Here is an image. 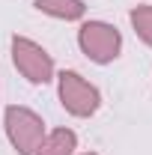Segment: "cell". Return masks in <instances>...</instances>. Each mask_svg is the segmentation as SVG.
I'll list each match as a JSON object with an SVG mask.
<instances>
[{"label":"cell","instance_id":"1","mask_svg":"<svg viewBox=\"0 0 152 155\" xmlns=\"http://www.w3.org/2000/svg\"><path fill=\"white\" fill-rule=\"evenodd\" d=\"M9 57H12L15 72H18L27 84H33V87H48V84H54V78H57V63L51 57V51H48L45 45H39L36 39L15 33V36L9 39Z\"/></svg>","mask_w":152,"mask_h":155},{"label":"cell","instance_id":"2","mask_svg":"<svg viewBox=\"0 0 152 155\" xmlns=\"http://www.w3.org/2000/svg\"><path fill=\"white\" fill-rule=\"evenodd\" d=\"M57 84V101L60 107L75 119H90L101 110V90L90 78H84L75 69H63L54 78Z\"/></svg>","mask_w":152,"mask_h":155},{"label":"cell","instance_id":"3","mask_svg":"<svg viewBox=\"0 0 152 155\" xmlns=\"http://www.w3.org/2000/svg\"><path fill=\"white\" fill-rule=\"evenodd\" d=\"M78 51L95 66H111L122 54V33L111 21L84 18L78 27Z\"/></svg>","mask_w":152,"mask_h":155},{"label":"cell","instance_id":"4","mask_svg":"<svg viewBox=\"0 0 152 155\" xmlns=\"http://www.w3.org/2000/svg\"><path fill=\"white\" fill-rule=\"evenodd\" d=\"M48 131L42 114L27 104H6L3 107V134L15 155H33Z\"/></svg>","mask_w":152,"mask_h":155},{"label":"cell","instance_id":"5","mask_svg":"<svg viewBox=\"0 0 152 155\" xmlns=\"http://www.w3.org/2000/svg\"><path fill=\"white\" fill-rule=\"evenodd\" d=\"M33 9L39 15H48L54 21L81 24L87 18V3L84 0H33Z\"/></svg>","mask_w":152,"mask_h":155},{"label":"cell","instance_id":"6","mask_svg":"<svg viewBox=\"0 0 152 155\" xmlns=\"http://www.w3.org/2000/svg\"><path fill=\"white\" fill-rule=\"evenodd\" d=\"M75 152H78V131L69 125H60V128L45 131L33 155H75Z\"/></svg>","mask_w":152,"mask_h":155},{"label":"cell","instance_id":"7","mask_svg":"<svg viewBox=\"0 0 152 155\" xmlns=\"http://www.w3.org/2000/svg\"><path fill=\"white\" fill-rule=\"evenodd\" d=\"M128 24H131L134 36L140 39L146 48H152V3H140L128 12Z\"/></svg>","mask_w":152,"mask_h":155},{"label":"cell","instance_id":"8","mask_svg":"<svg viewBox=\"0 0 152 155\" xmlns=\"http://www.w3.org/2000/svg\"><path fill=\"white\" fill-rule=\"evenodd\" d=\"M81 155H98V152H81Z\"/></svg>","mask_w":152,"mask_h":155}]
</instances>
